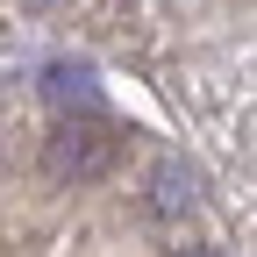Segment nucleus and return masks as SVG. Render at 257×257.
<instances>
[{"instance_id":"1","label":"nucleus","mask_w":257,"mask_h":257,"mask_svg":"<svg viewBox=\"0 0 257 257\" xmlns=\"http://www.w3.org/2000/svg\"><path fill=\"white\" fill-rule=\"evenodd\" d=\"M107 157V136H93V128H57L50 143V172H93Z\"/></svg>"},{"instance_id":"2","label":"nucleus","mask_w":257,"mask_h":257,"mask_svg":"<svg viewBox=\"0 0 257 257\" xmlns=\"http://www.w3.org/2000/svg\"><path fill=\"white\" fill-rule=\"evenodd\" d=\"M43 93H50V107H100V86H93V72H79V64H50L43 72Z\"/></svg>"},{"instance_id":"3","label":"nucleus","mask_w":257,"mask_h":257,"mask_svg":"<svg viewBox=\"0 0 257 257\" xmlns=\"http://www.w3.org/2000/svg\"><path fill=\"white\" fill-rule=\"evenodd\" d=\"M150 186H157V214H186L193 207V172L179 165V157H165V165L150 172Z\"/></svg>"},{"instance_id":"4","label":"nucleus","mask_w":257,"mask_h":257,"mask_svg":"<svg viewBox=\"0 0 257 257\" xmlns=\"http://www.w3.org/2000/svg\"><path fill=\"white\" fill-rule=\"evenodd\" d=\"M179 257H221V250H179Z\"/></svg>"}]
</instances>
